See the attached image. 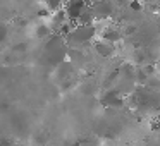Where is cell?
<instances>
[{
    "instance_id": "6da1fadb",
    "label": "cell",
    "mask_w": 160,
    "mask_h": 146,
    "mask_svg": "<svg viewBox=\"0 0 160 146\" xmlns=\"http://www.w3.org/2000/svg\"><path fill=\"white\" fill-rule=\"evenodd\" d=\"M86 11V4L83 0H67L66 4V12H67V17L69 21L76 22L78 19L81 17V14Z\"/></svg>"
},
{
    "instance_id": "7a4b0ae2",
    "label": "cell",
    "mask_w": 160,
    "mask_h": 146,
    "mask_svg": "<svg viewBox=\"0 0 160 146\" xmlns=\"http://www.w3.org/2000/svg\"><path fill=\"white\" fill-rule=\"evenodd\" d=\"M121 33L117 31V29H107V31L103 33V40L107 43H117L119 40H121Z\"/></svg>"
},
{
    "instance_id": "3957f363",
    "label": "cell",
    "mask_w": 160,
    "mask_h": 146,
    "mask_svg": "<svg viewBox=\"0 0 160 146\" xmlns=\"http://www.w3.org/2000/svg\"><path fill=\"white\" fill-rule=\"evenodd\" d=\"M36 36H38V38H47V36H50V28L47 24H38L36 26Z\"/></svg>"
},
{
    "instance_id": "277c9868",
    "label": "cell",
    "mask_w": 160,
    "mask_h": 146,
    "mask_svg": "<svg viewBox=\"0 0 160 146\" xmlns=\"http://www.w3.org/2000/svg\"><path fill=\"white\" fill-rule=\"evenodd\" d=\"M97 50H98V53L103 55V57H110L112 55V50H110V46L107 45V41H105V43H98Z\"/></svg>"
},
{
    "instance_id": "5b68a950",
    "label": "cell",
    "mask_w": 160,
    "mask_h": 146,
    "mask_svg": "<svg viewBox=\"0 0 160 146\" xmlns=\"http://www.w3.org/2000/svg\"><path fill=\"white\" fill-rule=\"evenodd\" d=\"M60 5H62V0H47V9L50 12L60 11Z\"/></svg>"
},
{
    "instance_id": "8992f818",
    "label": "cell",
    "mask_w": 160,
    "mask_h": 146,
    "mask_svg": "<svg viewBox=\"0 0 160 146\" xmlns=\"http://www.w3.org/2000/svg\"><path fill=\"white\" fill-rule=\"evenodd\" d=\"M7 36H9V26L4 24V22H0V43L5 41Z\"/></svg>"
},
{
    "instance_id": "52a82bcc",
    "label": "cell",
    "mask_w": 160,
    "mask_h": 146,
    "mask_svg": "<svg viewBox=\"0 0 160 146\" xmlns=\"http://www.w3.org/2000/svg\"><path fill=\"white\" fill-rule=\"evenodd\" d=\"M129 9L134 11V12H138V11H141V9H143V5H141L139 0H132V2H129Z\"/></svg>"
},
{
    "instance_id": "ba28073f",
    "label": "cell",
    "mask_w": 160,
    "mask_h": 146,
    "mask_svg": "<svg viewBox=\"0 0 160 146\" xmlns=\"http://www.w3.org/2000/svg\"><path fill=\"white\" fill-rule=\"evenodd\" d=\"M136 33V26H126V29H124V35H128V36H131V35H134Z\"/></svg>"
},
{
    "instance_id": "9c48e42d",
    "label": "cell",
    "mask_w": 160,
    "mask_h": 146,
    "mask_svg": "<svg viewBox=\"0 0 160 146\" xmlns=\"http://www.w3.org/2000/svg\"><path fill=\"white\" fill-rule=\"evenodd\" d=\"M143 71H145V72L150 76V74H153V72H155V66H152V64H146V66L143 67Z\"/></svg>"
},
{
    "instance_id": "30bf717a",
    "label": "cell",
    "mask_w": 160,
    "mask_h": 146,
    "mask_svg": "<svg viewBox=\"0 0 160 146\" xmlns=\"http://www.w3.org/2000/svg\"><path fill=\"white\" fill-rule=\"evenodd\" d=\"M48 14H50V11H48V9H42V11L38 12V16H40V17H47Z\"/></svg>"
},
{
    "instance_id": "8fae6325",
    "label": "cell",
    "mask_w": 160,
    "mask_h": 146,
    "mask_svg": "<svg viewBox=\"0 0 160 146\" xmlns=\"http://www.w3.org/2000/svg\"><path fill=\"white\" fill-rule=\"evenodd\" d=\"M26 48H28V45H26V43H21V45L16 46V50H18V52H24Z\"/></svg>"
},
{
    "instance_id": "7c38bea8",
    "label": "cell",
    "mask_w": 160,
    "mask_h": 146,
    "mask_svg": "<svg viewBox=\"0 0 160 146\" xmlns=\"http://www.w3.org/2000/svg\"><path fill=\"white\" fill-rule=\"evenodd\" d=\"M90 2H93V4H98V2H102V0H90Z\"/></svg>"
},
{
    "instance_id": "4fadbf2b",
    "label": "cell",
    "mask_w": 160,
    "mask_h": 146,
    "mask_svg": "<svg viewBox=\"0 0 160 146\" xmlns=\"http://www.w3.org/2000/svg\"><path fill=\"white\" fill-rule=\"evenodd\" d=\"M126 2H128V0H119V4H126Z\"/></svg>"
},
{
    "instance_id": "5bb4252c",
    "label": "cell",
    "mask_w": 160,
    "mask_h": 146,
    "mask_svg": "<svg viewBox=\"0 0 160 146\" xmlns=\"http://www.w3.org/2000/svg\"><path fill=\"white\" fill-rule=\"evenodd\" d=\"M158 4H160V0H158Z\"/></svg>"
}]
</instances>
